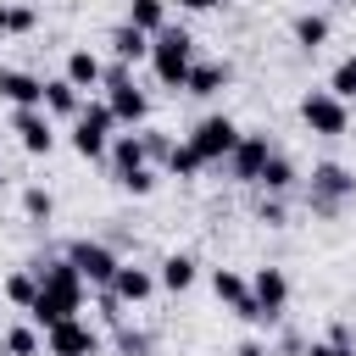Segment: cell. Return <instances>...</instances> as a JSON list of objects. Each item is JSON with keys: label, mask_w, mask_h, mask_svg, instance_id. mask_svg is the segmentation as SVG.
<instances>
[{"label": "cell", "mask_w": 356, "mask_h": 356, "mask_svg": "<svg viewBox=\"0 0 356 356\" xmlns=\"http://www.w3.org/2000/svg\"><path fill=\"white\" fill-rule=\"evenodd\" d=\"M350 200H356V167H345V161H317L312 178H306V211L323 217V222H334Z\"/></svg>", "instance_id": "1"}, {"label": "cell", "mask_w": 356, "mask_h": 356, "mask_svg": "<svg viewBox=\"0 0 356 356\" xmlns=\"http://www.w3.org/2000/svg\"><path fill=\"white\" fill-rule=\"evenodd\" d=\"M189 67H195V33L189 28H161L156 39H150V78L161 83V89H184V78H189Z\"/></svg>", "instance_id": "2"}, {"label": "cell", "mask_w": 356, "mask_h": 356, "mask_svg": "<svg viewBox=\"0 0 356 356\" xmlns=\"http://www.w3.org/2000/svg\"><path fill=\"white\" fill-rule=\"evenodd\" d=\"M100 100L111 106L117 128H145V122H150V95L134 83V67H128V61H106V83H100Z\"/></svg>", "instance_id": "3"}, {"label": "cell", "mask_w": 356, "mask_h": 356, "mask_svg": "<svg viewBox=\"0 0 356 356\" xmlns=\"http://www.w3.org/2000/svg\"><path fill=\"white\" fill-rule=\"evenodd\" d=\"M28 267L39 273V289H44V295H50L67 317H78V312H83V300L95 295V289H89V278L67 261V250H61V256H33Z\"/></svg>", "instance_id": "4"}, {"label": "cell", "mask_w": 356, "mask_h": 356, "mask_svg": "<svg viewBox=\"0 0 356 356\" xmlns=\"http://www.w3.org/2000/svg\"><path fill=\"white\" fill-rule=\"evenodd\" d=\"M111 134H117V117H111V106H106V100H83V111L72 117V134H67V145H72V156H83V161H106V150H111Z\"/></svg>", "instance_id": "5"}, {"label": "cell", "mask_w": 356, "mask_h": 356, "mask_svg": "<svg viewBox=\"0 0 356 356\" xmlns=\"http://www.w3.org/2000/svg\"><path fill=\"white\" fill-rule=\"evenodd\" d=\"M295 111H300V128L317 134V139H339V134H350V100H339L334 89H306Z\"/></svg>", "instance_id": "6"}, {"label": "cell", "mask_w": 356, "mask_h": 356, "mask_svg": "<svg viewBox=\"0 0 356 356\" xmlns=\"http://www.w3.org/2000/svg\"><path fill=\"white\" fill-rule=\"evenodd\" d=\"M239 134H245V128H239V122H234L228 111H206V117H200V122H195V128H189L184 139L195 145V156H200L206 167H222V161L234 156Z\"/></svg>", "instance_id": "7"}, {"label": "cell", "mask_w": 356, "mask_h": 356, "mask_svg": "<svg viewBox=\"0 0 356 356\" xmlns=\"http://www.w3.org/2000/svg\"><path fill=\"white\" fill-rule=\"evenodd\" d=\"M61 250H67V261L89 278V289H106V284L117 278V267H122V256H117L111 239H89V234H78V239H67Z\"/></svg>", "instance_id": "8"}, {"label": "cell", "mask_w": 356, "mask_h": 356, "mask_svg": "<svg viewBox=\"0 0 356 356\" xmlns=\"http://www.w3.org/2000/svg\"><path fill=\"white\" fill-rule=\"evenodd\" d=\"M273 150H278L273 134H267V128H250V134H239V145H234V156H228L222 167H228L234 184H250V189H256V178H261V167H267Z\"/></svg>", "instance_id": "9"}, {"label": "cell", "mask_w": 356, "mask_h": 356, "mask_svg": "<svg viewBox=\"0 0 356 356\" xmlns=\"http://www.w3.org/2000/svg\"><path fill=\"white\" fill-rule=\"evenodd\" d=\"M250 295H256V306H261V328H278L284 323V312H289V273L284 267H256L250 273Z\"/></svg>", "instance_id": "10"}, {"label": "cell", "mask_w": 356, "mask_h": 356, "mask_svg": "<svg viewBox=\"0 0 356 356\" xmlns=\"http://www.w3.org/2000/svg\"><path fill=\"white\" fill-rule=\"evenodd\" d=\"M11 134L28 156H50L56 150V117L44 106H11Z\"/></svg>", "instance_id": "11"}, {"label": "cell", "mask_w": 356, "mask_h": 356, "mask_svg": "<svg viewBox=\"0 0 356 356\" xmlns=\"http://www.w3.org/2000/svg\"><path fill=\"white\" fill-rule=\"evenodd\" d=\"M211 295H217V306H228L239 323H261V306H256L250 278H245L239 267H211Z\"/></svg>", "instance_id": "12"}, {"label": "cell", "mask_w": 356, "mask_h": 356, "mask_svg": "<svg viewBox=\"0 0 356 356\" xmlns=\"http://www.w3.org/2000/svg\"><path fill=\"white\" fill-rule=\"evenodd\" d=\"M100 350H106V339L83 317H67V323L44 328V356H100Z\"/></svg>", "instance_id": "13"}, {"label": "cell", "mask_w": 356, "mask_h": 356, "mask_svg": "<svg viewBox=\"0 0 356 356\" xmlns=\"http://www.w3.org/2000/svg\"><path fill=\"white\" fill-rule=\"evenodd\" d=\"M122 306H145L150 295H161V284H156V267H139V261H122L117 267V278L106 284Z\"/></svg>", "instance_id": "14"}, {"label": "cell", "mask_w": 356, "mask_h": 356, "mask_svg": "<svg viewBox=\"0 0 356 356\" xmlns=\"http://www.w3.org/2000/svg\"><path fill=\"white\" fill-rule=\"evenodd\" d=\"M195 278H200V261H195L189 250H167V256L156 261V284H161V295H184V289H195Z\"/></svg>", "instance_id": "15"}, {"label": "cell", "mask_w": 356, "mask_h": 356, "mask_svg": "<svg viewBox=\"0 0 356 356\" xmlns=\"http://www.w3.org/2000/svg\"><path fill=\"white\" fill-rule=\"evenodd\" d=\"M0 100L6 106H44V78L28 67H0Z\"/></svg>", "instance_id": "16"}, {"label": "cell", "mask_w": 356, "mask_h": 356, "mask_svg": "<svg viewBox=\"0 0 356 356\" xmlns=\"http://www.w3.org/2000/svg\"><path fill=\"white\" fill-rule=\"evenodd\" d=\"M106 50H111V61L139 67V61H150V33H145V28H134V22H117V28L106 33Z\"/></svg>", "instance_id": "17"}, {"label": "cell", "mask_w": 356, "mask_h": 356, "mask_svg": "<svg viewBox=\"0 0 356 356\" xmlns=\"http://www.w3.org/2000/svg\"><path fill=\"white\" fill-rule=\"evenodd\" d=\"M61 78H67V83H78V89L89 95V89H100V83H106V61H100L89 44H78V50H67V61H61Z\"/></svg>", "instance_id": "18"}, {"label": "cell", "mask_w": 356, "mask_h": 356, "mask_svg": "<svg viewBox=\"0 0 356 356\" xmlns=\"http://www.w3.org/2000/svg\"><path fill=\"white\" fill-rule=\"evenodd\" d=\"M228 83H234V67H228V61H195V67H189V78H184V95L211 100V95H222Z\"/></svg>", "instance_id": "19"}, {"label": "cell", "mask_w": 356, "mask_h": 356, "mask_svg": "<svg viewBox=\"0 0 356 356\" xmlns=\"http://www.w3.org/2000/svg\"><path fill=\"white\" fill-rule=\"evenodd\" d=\"M150 156H145V139L139 134H111V150H106V167H111V184L117 178H128V172H139Z\"/></svg>", "instance_id": "20"}, {"label": "cell", "mask_w": 356, "mask_h": 356, "mask_svg": "<svg viewBox=\"0 0 356 356\" xmlns=\"http://www.w3.org/2000/svg\"><path fill=\"white\" fill-rule=\"evenodd\" d=\"M256 189H261V195H295V189H300V167H295V156L273 150L267 167H261V178H256Z\"/></svg>", "instance_id": "21"}, {"label": "cell", "mask_w": 356, "mask_h": 356, "mask_svg": "<svg viewBox=\"0 0 356 356\" xmlns=\"http://www.w3.org/2000/svg\"><path fill=\"white\" fill-rule=\"evenodd\" d=\"M328 33H334V22H328L323 11H295V17H289V39H295L306 56H317V50L328 44Z\"/></svg>", "instance_id": "22"}, {"label": "cell", "mask_w": 356, "mask_h": 356, "mask_svg": "<svg viewBox=\"0 0 356 356\" xmlns=\"http://www.w3.org/2000/svg\"><path fill=\"white\" fill-rule=\"evenodd\" d=\"M83 100H89V95H83L78 83H67V78H44V111H50L56 122H72V117L83 111Z\"/></svg>", "instance_id": "23"}, {"label": "cell", "mask_w": 356, "mask_h": 356, "mask_svg": "<svg viewBox=\"0 0 356 356\" xmlns=\"http://www.w3.org/2000/svg\"><path fill=\"white\" fill-rule=\"evenodd\" d=\"M0 295H6V306L28 312V306L39 300V273H33V267H17V273H6V278H0Z\"/></svg>", "instance_id": "24"}, {"label": "cell", "mask_w": 356, "mask_h": 356, "mask_svg": "<svg viewBox=\"0 0 356 356\" xmlns=\"http://www.w3.org/2000/svg\"><path fill=\"white\" fill-rule=\"evenodd\" d=\"M0 350H6V356H44V328H33V323L22 317V323H11V328L0 334Z\"/></svg>", "instance_id": "25"}, {"label": "cell", "mask_w": 356, "mask_h": 356, "mask_svg": "<svg viewBox=\"0 0 356 356\" xmlns=\"http://www.w3.org/2000/svg\"><path fill=\"white\" fill-rule=\"evenodd\" d=\"M161 172H167V178H178V184H195V178L206 172V161L195 156V145H189V139H178V145L167 150V161H161Z\"/></svg>", "instance_id": "26"}, {"label": "cell", "mask_w": 356, "mask_h": 356, "mask_svg": "<svg viewBox=\"0 0 356 356\" xmlns=\"http://www.w3.org/2000/svg\"><path fill=\"white\" fill-rule=\"evenodd\" d=\"M167 11H172V0H128V17H122V22H134V28H145V33L156 39V33L172 22Z\"/></svg>", "instance_id": "27"}, {"label": "cell", "mask_w": 356, "mask_h": 356, "mask_svg": "<svg viewBox=\"0 0 356 356\" xmlns=\"http://www.w3.org/2000/svg\"><path fill=\"white\" fill-rule=\"evenodd\" d=\"M22 217H28L33 228H50V222H56V195H50L44 184H22Z\"/></svg>", "instance_id": "28"}, {"label": "cell", "mask_w": 356, "mask_h": 356, "mask_svg": "<svg viewBox=\"0 0 356 356\" xmlns=\"http://www.w3.org/2000/svg\"><path fill=\"white\" fill-rule=\"evenodd\" d=\"M111 350L117 356H156V339L145 328H134V323H117L111 328Z\"/></svg>", "instance_id": "29"}, {"label": "cell", "mask_w": 356, "mask_h": 356, "mask_svg": "<svg viewBox=\"0 0 356 356\" xmlns=\"http://www.w3.org/2000/svg\"><path fill=\"white\" fill-rule=\"evenodd\" d=\"M156 184H161V172H156V161H145L139 172H128V178H117V189H122V195H134V200H145V195H156Z\"/></svg>", "instance_id": "30"}, {"label": "cell", "mask_w": 356, "mask_h": 356, "mask_svg": "<svg viewBox=\"0 0 356 356\" xmlns=\"http://www.w3.org/2000/svg\"><path fill=\"white\" fill-rule=\"evenodd\" d=\"M256 222L261 228H289V195H261L256 200Z\"/></svg>", "instance_id": "31"}, {"label": "cell", "mask_w": 356, "mask_h": 356, "mask_svg": "<svg viewBox=\"0 0 356 356\" xmlns=\"http://www.w3.org/2000/svg\"><path fill=\"white\" fill-rule=\"evenodd\" d=\"M134 134H139V139H145V156H150V161H156V167H161V161H167V150H172V145H178V139H172V134H167V128H150V122H145V128H134Z\"/></svg>", "instance_id": "32"}, {"label": "cell", "mask_w": 356, "mask_h": 356, "mask_svg": "<svg viewBox=\"0 0 356 356\" xmlns=\"http://www.w3.org/2000/svg\"><path fill=\"white\" fill-rule=\"evenodd\" d=\"M328 89H334L339 100H356V50H350V56H345V61L334 67V78H328Z\"/></svg>", "instance_id": "33"}, {"label": "cell", "mask_w": 356, "mask_h": 356, "mask_svg": "<svg viewBox=\"0 0 356 356\" xmlns=\"http://www.w3.org/2000/svg\"><path fill=\"white\" fill-rule=\"evenodd\" d=\"M95 306H100V323L106 328H117V323H128V306L111 295V289H95Z\"/></svg>", "instance_id": "34"}, {"label": "cell", "mask_w": 356, "mask_h": 356, "mask_svg": "<svg viewBox=\"0 0 356 356\" xmlns=\"http://www.w3.org/2000/svg\"><path fill=\"white\" fill-rule=\"evenodd\" d=\"M33 28H39V11H33L28 0H17V6H11V33H33Z\"/></svg>", "instance_id": "35"}, {"label": "cell", "mask_w": 356, "mask_h": 356, "mask_svg": "<svg viewBox=\"0 0 356 356\" xmlns=\"http://www.w3.org/2000/svg\"><path fill=\"white\" fill-rule=\"evenodd\" d=\"M306 356H356V345H334V339H312Z\"/></svg>", "instance_id": "36"}, {"label": "cell", "mask_w": 356, "mask_h": 356, "mask_svg": "<svg viewBox=\"0 0 356 356\" xmlns=\"http://www.w3.org/2000/svg\"><path fill=\"white\" fill-rule=\"evenodd\" d=\"M178 11H195V17H206V11H222L228 0H172Z\"/></svg>", "instance_id": "37"}, {"label": "cell", "mask_w": 356, "mask_h": 356, "mask_svg": "<svg viewBox=\"0 0 356 356\" xmlns=\"http://www.w3.org/2000/svg\"><path fill=\"white\" fill-rule=\"evenodd\" d=\"M328 339H334V345H356V334H350V323H334V328H328Z\"/></svg>", "instance_id": "38"}, {"label": "cell", "mask_w": 356, "mask_h": 356, "mask_svg": "<svg viewBox=\"0 0 356 356\" xmlns=\"http://www.w3.org/2000/svg\"><path fill=\"white\" fill-rule=\"evenodd\" d=\"M11 39V0H0V44Z\"/></svg>", "instance_id": "39"}, {"label": "cell", "mask_w": 356, "mask_h": 356, "mask_svg": "<svg viewBox=\"0 0 356 356\" xmlns=\"http://www.w3.org/2000/svg\"><path fill=\"white\" fill-rule=\"evenodd\" d=\"M234 356H273V350H267V345H261V339H245V345H239V350H234Z\"/></svg>", "instance_id": "40"}]
</instances>
